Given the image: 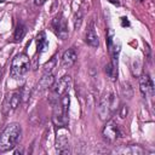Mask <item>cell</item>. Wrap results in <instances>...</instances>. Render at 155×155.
<instances>
[{
	"instance_id": "5b68a950",
	"label": "cell",
	"mask_w": 155,
	"mask_h": 155,
	"mask_svg": "<svg viewBox=\"0 0 155 155\" xmlns=\"http://www.w3.org/2000/svg\"><path fill=\"white\" fill-rule=\"evenodd\" d=\"M73 80L70 75H64L62 76L54 85H53V94H52V99L57 101L58 98H61L63 94L68 93L70 87H71Z\"/></svg>"
},
{
	"instance_id": "7a4b0ae2",
	"label": "cell",
	"mask_w": 155,
	"mask_h": 155,
	"mask_svg": "<svg viewBox=\"0 0 155 155\" xmlns=\"http://www.w3.org/2000/svg\"><path fill=\"white\" fill-rule=\"evenodd\" d=\"M117 104H119V102H117V98L114 93H105L102 97L99 107H98L99 119L103 120V121L109 120L111 117V115L116 111Z\"/></svg>"
},
{
	"instance_id": "d6986e66",
	"label": "cell",
	"mask_w": 155,
	"mask_h": 155,
	"mask_svg": "<svg viewBox=\"0 0 155 155\" xmlns=\"http://www.w3.org/2000/svg\"><path fill=\"white\" fill-rule=\"evenodd\" d=\"M127 91H132V87L130 86V84H124L122 85V92H124V94L127 97V98H131L132 97V92H130V93H127Z\"/></svg>"
},
{
	"instance_id": "3957f363",
	"label": "cell",
	"mask_w": 155,
	"mask_h": 155,
	"mask_svg": "<svg viewBox=\"0 0 155 155\" xmlns=\"http://www.w3.org/2000/svg\"><path fill=\"white\" fill-rule=\"evenodd\" d=\"M30 68V59L25 53H19L17 54L11 63V76L13 79H19Z\"/></svg>"
},
{
	"instance_id": "9a60e30c",
	"label": "cell",
	"mask_w": 155,
	"mask_h": 155,
	"mask_svg": "<svg viewBox=\"0 0 155 155\" xmlns=\"http://www.w3.org/2000/svg\"><path fill=\"white\" fill-rule=\"evenodd\" d=\"M36 46H38V52L39 53H42L47 50L48 47V42H47V39H46V35L44 31H41L38 36H36Z\"/></svg>"
},
{
	"instance_id": "ba28073f",
	"label": "cell",
	"mask_w": 155,
	"mask_h": 155,
	"mask_svg": "<svg viewBox=\"0 0 155 155\" xmlns=\"http://www.w3.org/2000/svg\"><path fill=\"white\" fill-rule=\"evenodd\" d=\"M102 134H103V138L107 140V142H109V143H114L116 139H117V137H119V127H117V125H116V122H114V121H108L107 124H105V126H104V128H103V131H102Z\"/></svg>"
},
{
	"instance_id": "e0dca14e",
	"label": "cell",
	"mask_w": 155,
	"mask_h": 155,
	"mask_svg": "<svg viewBox=\"0 0 155 155\" xmlns=\"http://www.w3.org/2000/svg\"><path fill=\"white\" fill-rule=\"evenodd\" d=\"M81 22H82V11L80 10V11L76 12V15H75V21H74V27H75V29H79V28H80Z\"/></svg>"
},
{
	"instance_id": "7c38bea8",
	"label": "cell",
	"mask_w": 155,
	"mask_h": 155,
	"mask_svg": "<svg viewBox=\"0 0 155 155\" xmlns=\"http://www.w3.org/2000/svg\"><path fill=\"white\" fill-rule=\"evenodd\" d=\"M21 101H22V93L21 92H12L10 96H7V98H6V103L10 105V108L12 109V110H15V109H17L18 108V105L21 104Z\"/></svg>"
},
{
	"instance_id": "7402d4cb",
	"label": "cell",
	"mask_w": 155,
	"mask_h": 155,
	"mask_svg": "<svg viewBox=\"0 0 155 155\" xmlns=\"http://www.w3.org/2000/svg\"><path fill=\"white\" fill-rule=\"evenodd\" d=\"M47 0H34V2H35V5H38V6H40V5H42V4H45Z\"/></svg>"
},
{
	"instance_id": "277c9868",
	"label": "cell",
	"mask_w": 155,
	"mask_h": 155,
	"mask_svg": "<svg viewBox=\"0 0 155 155\" xmlns=\"http://www.w3.org/2000/svg\"><path fill=\"white\" fill-rule=\"evenodd\" d=\"M56 151L62 155L70 154V143H69V132L64 127H57L56 134Z\"/></svg>"
},
{
	"instance_id": "30bf717a",
	"label": "cell",
	"mask_w": 155,
	"mask_h": 155,
	"mask_svg": "<svg viewBox=\"0 0 155 155\" xmlns=\"http://www.w3.org/2000/svg\"><path fill=\"white\" fill-rule=\"evenodd\" d=\"M54 84V76L52 73H45L42 75V78L39 80L38 85H36V92H42L50 87H52Z\"/></svg>"
},
{
	"instance_id": "44dd1931",
	"label": "cell",
	"mask_w": 155,
	"mask_h": 155,
	"mask_svg": "<svg viewBox=\"0 0 155 155\" xmlns=\"http://www.w3.org/2000/svg\"><path fill=\"white\" fill-rule=\"evenodd\" d=\"M121 23H122V27H125V25H127V27H128V25H130V22H128V21H127V18H125V17H122V18H121Z\"/></svg>"
},
{
	"instance_id": "ffe728a7",
	"label": "cell",
	"mask_w": 155,
	"mask_h": 155,
	"mask_svg": "<svg viewBox=\"0 0 155 155\" xmlns=\"http://www.w3.org/2000/svg\"><path fill=\"white\" fill-rule=\"evenodd\" d=\"M126 114H127V108L124 105V107L121 108V113H120V116H121V117H125V116H126Z\"/></svg>"
},
{
	"instance_id": "2e32d148",
	"label": "cell",
	"mask_w": 155,
	"mask_h": 155,
	"mask_svg": "<svg viewBox=\"0 0 155 155\" xmlns=\"http://www.w3.org/2000/svg\"><path fill=\"white\" fill-rule=\"evenodd\" d=\"M24 34H25V27H24L22 23H19V24L16 27V30H15V34H13L15 41H21V40L23 39Z\"/></svg>"
},
{
	"instance_id": "52a82bcc",
	"label": "cell",
	"mask_w": 155,
	"mask_h": 155,
	"mask_svg": "<svg viewBox=\"0 0 155 155\" xmlns=\"http://www.w3.org/2000/svg\"><path fill=\"white\" fill-rule=\"evenodd\" d=\"M52 121L57 127H64L68 125L69 122V116L68 113L64 111V109L61 105V102L57 99L54 102V107H53V114H52Z\"/></svg>"
},
{
	"instance_id": "ac0fdd59",
	"label": "cell",
	"mask_w": 155,
	"mask_h": 155,
	"mask_svg": "<svg viewBox=\"0 0 155 155\" xmlns=\"http://www.w3.org/2000/svg\"><path fill=\"white\" fill-rule=\"evenodd\" d=\"M54 65H56V58H52L50 62H47L45 65H44V71L45 73H52V69L54 68Z\"/></svg>"
},
{
	"instance_id": "cb8c5ba5",
	"label": "cell",
	"mask_w": 155,
	"mask_h": 155,
	"mask_svg": "<svg viewBox=\"0 0 155 155\" xmlns=\"http://www.w3.org/2000/svg\"><path fill=\"white\" fill-rule=\"evenodd\" d=\"M4 1H5V0H0V2H4Z\"/></svg>"
},
{
	"instance_id": "9c48e42d",
	"label": "cell",
	"mask_w": 155,
	"mask_h": 155,
	"mask_svg": "<svg viewBox=\"0 0 155 155\" xmlns=\"http://www.w3.org/2000/svg\"><path fill=\"white\" fill-rule=\"evenodd\" d=\"M139 90L143 94V97H149L153 96L154 93V84L153 80L150 79V76L148 74H142L139 78Z\"/></svg>"
},
{
	"instance_id": "8fae6325",
	"label": "cell",
	"mask_w": 155,
	"mask_h": 155,
	"mask_svg": "<svg viewBox=\"0 0 155 155\" xmlns=\"http://www.w3.org/2000/svg\"><path fill=\"white\" fill-rule=\"evenodd\" d=\"M76 58H78V53H76L75 48L74 47L68 48L62 56V65H63V68L73 67V64L76 62Z\"/></svg>"
},
{
	"instance_id": "6da1fadb",
	"label": "cell",
	"mask_w": 155,
	"mask_h": 155,
	"mask_svg": "<svg viewBox=\"0 0 155 155\" xmlns=\"http://www.w3.org/2000/svg\"><path fill=\"white\" fill-rule=\"evenodd\" d=\"M21 126L18 124H10L7 125L0 133V151H7L16 147L21 138Z\"/></svg>"
},
{
	"instance_id": "603a6c76",
	"label": "cell",
	"mask_w": 155,
	"mask_h": 155,
	"mask_svg": "<svg viewBox=\"0 0 155 155\" xmlns=\"http://www.w3.org/2000/svg\"><path fill=\"white\" fill-rule=\"evenodd\" d=\"M109 2H111V4H114V5H119V2H120V0H108Z\"/></svg>"
},
{
	"instance_id": "4fadbf2b",
	"label": "cell",
	"mask_w": 155,
	"mask_h": 155,
	"mask_svg": "<svg viewBox=\"0 0 155 155\" xmlns=\"http://www.w3.org/2000/svg\"><path fill=\"white\" fill-rule=\"evenodd\" d=\"M85 41L91 47H98L99 46V39H98V36H97V34H96V31H94V29L92 27L86 31Z\"/></svg>"
},
{
	"instance_id": "5bb4252c",
	"label": "cell",
	"mask_w": 155,
	"mask_h": 155,
	"mask_svg": "<svg viewBox=\"0 0 155 155\" xmlns=\"http://www.w3.org/2000/svg\"><path fill=\"white\" fill-rule=\"evenodd\" d=\"M105 74L110 80H116L117 78V59H111L105 65Z\"/></svg>"
},
{
	"instance_id": "8992f818",
	"label": "cell",
	"mask_w": 155,
	"mask_h": 155,
	"mask_svg": "<svg viewBox=\"0 0 155 155\" xmlns=\"http://www.w3.org/2000/svg\"><path fill=\"white\" fill-rule=\"evenodd\" d=\"M51 25H52V29H53L54 34H56L59 39L65 40V39L68 38V35H69L68 24H67V21H65V18L63 17L62 13H58L57 16L53 17Z\"/></svg>"
}]
</instances>
